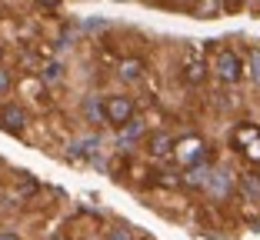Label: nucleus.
<instances>
[{
    "label": "nucleus",
    "instance_id": "20",
    "mask_svg": "<svg viewBox=\"0 0 260 240\" xmlns=\"http://www.w3.org/2000/svg\"><path fill=\"white\" fill-rule=\"evenodd\" d=\"M54 240H63V237H54Z\"/></svg>",
    "mask_w": 260,
    "mask_h": 240
},
{
    "label": "nucleus",
    "instance_id": "3",
    "mask_svg": "<svg viewBox=\"0 0 260 240\" xmlns=\"http://www.w3.org/2000/svg\"><path fill=\"white\" fill-rule=\"evenodd\" d=\"M204 140L200 137H187V140H180V144H174V157L180 163H184V167H193V163H200L204 160Z\"/></svg>",
    "mask_w": 260,
    "mask_h": 240
},
{
    "label": "nucleus",
    "instance_id": "10",
    "mask_svg": "<svg viewBox=\"0 0 260 240\" xmlns=\"http://www.w3.org/2000/svg\"><path fill=\"white\" fill-rule=\"evenodd\" d=\"M244 74L253 80V84H260V50H250V57H247V67Z\"/></svg>",
    "mask_w": 260,
    "mask_h": 240
},
{
    "label": "nucleus",
    "instance_id": "2",
    "mask_svg": "<svg viewBox=\"0 0 260 240\" xmlns=\"http://www.w3.org/2000/svg\"><path fill=\"white\" fill-rule=\"evenodd\" d=\"M214 70H217V77H220L223 84H237V80L244 77V63H240V57L234 54V50H217Z\"/></svg>",
    "mask_w": 260,
    "mask_h": 240
},
{
    "label": "nucleus",
    "instance_id": "9",
    "mask_svg": "<svg viewBox=\"0 0 260 240\" xmlns=\"http://www.w3.org/2000/svg\"><path fill=\"white\" fill-rule=\"evenodd\" d=\"M120 77L127 80V84H134V80L144 77V60H137V57H130V60L120 63Z\"/></svg>",
    "mask_w": 260,
    "mask_h": 240
},
{
    "label": "nucleus",
    "instance_id": "1",
    "mask_svg": "<svg viewBox=\"0 0 260 240\" xmlns=\"http://www.w3.org/2000/svg\"><path fill=\"white\" fill-rule=\"evenodd\" d=\"M130 117H134V100H130V97H120V93L104 97V124L123 127Z\"/></svg>",
    "mask_w": 260,
    "mask_h": 240
},
{
    "label": "nucleus",
    "instance_id": "11",
    "mask_svg": "<svg viewBox=\"0 0 260 240\" xmlns=\"http://www.w3.org/2000/svg\"><path fill=\"white\" fill-rule=\"evenodd\" d=\"M240 187H244V194H247V197L260 200V177H253V174H244V177H240Z\"/></svg>",
    "mask_w": 260,
    "mask_h": 240
},
{
    "label": "nucleus",
    "instance_id": "13",
    "mask_svg": "<svg viewBox=\"0 0 260 240\" xmlns=\"http://www.w3.org/2000/svg\"><path fill=\"white\" fill-rule=\"evenodd\" d=\"M204 74H207L204 60H200V57L193 60V57H190V60H187V80H204Z\"/></svg>",
    "mask_w": 260,
    "mask_h": 240
},
{
    "label": "nucleus",
    "instance_id": "18",
    "mask_svg": "<svg viewBox=\"0 0 260 240\" xmlns=\"http://www.w3.org/2000/svg\"><path fill=\"white\" fill-rule=\"evenodd\" d=\"M110 240H127V230H114V233H110Z\"/></svg>",
    "mask_w": 260,
    "mask_h": 240
},
{
    "label": "nucleus",
    "instance_id": "12",
    "mask_svg": "<svg viewBox=\"0 0 260 240\" xmlns=\"http://www.w3.org/2000/svg\"><path fill=\"white\" fill-rule=\"evenodd\" d=\"M140 133H144V124H140V120H134V117H130L127 124L120 127V137H123V140H137Z\"/></svg>",
    "mask_w": 260,
    "mask_h": 240
},
{
    "label": "nucleus",
    "instance_id": "4",
    "mask_svg": "<svg viewBox=\"0 0 260 240\" xmlns=\"http://www.w3.org/2000/svg\"><path fill=\"white\" fill-rule=\"evenodd\" d=\"M0 127L7 133H23V127H27L23 107H17V104H0Z\"/></svg>",
    "mask_w": 260,
    "mask_h": 240
},
{
    "label": "nucleus",
    "instance_id": "14",
    "mask_svg": "<svg viewBox=\"0 0 260 240\" xmlns=\"http://www.w3.org/2000/svg\"><path fill=\"white\" fill-rule=\"evenodd\" d=\"M40 77H44L47 84H57V80L63 77V67H60V63H47V67H44V74H40Z\"/></svg>",
    "mask_w": 260,
    "mask_h": 240
},
{
    "label": "nucleus",
    "instance_id": "7",
    "mask_svg": "<svg viewBox=\"0 0 260 240\" xmlns=\"http://www.w3.org/2000/svg\"><path fill=\"white\" fill-rule=\"evenodd\" d=\"M84 117L90 124H104V97H84Z\"/></svg>",
    "mask_w": 260,
    "mask_h": 240
},
{
    "label": "nucleus",
    "instance_id": "5",
    "mask_svg": "<svg viewBox=\"0 0 260 240\" xmlns=\"http://www.w3.org/2000/svg\"><path fill=\"white\" fill-rule=\"evenodd\" d=\"M174 144H177V140L170 137L167 130H157V133L147 137V150H150V157H170V154H174Z\"/></svg>",
    "mask_w": 260,
    "mask_h": 240
},
{
    "label": "nucleus",
    "instance_id": "6",
    "mask_svg": "<svg viewBox=\"0 0 260 240\" xmlns=\"http://www.w3.org/2000/svg\"><path fill=\"white\" fill-rule=\"evenodd\" d=\"M204 187L214 197H227L230 190H234V180H230V174H223V170H210V174H207V180H204Z\"/></svg>",
    "mask_w": 260,
    "mask_h": 240
},
{
    "label": "nucleus",
    "instance_id": "19",
    "mask_svg": "<svg viewBox=\"0 0 260 240\" xmlns=\"http://www.w3.org/2000/svg\"><path fill=\"white\" fill-rule=\"evenodd\" d=\"M180 4H190V0H180Z\"/></svg>",
    "mask_w": 260,
    "mask_h": 240
},
{
    "label": "nucleus",
    "instance_id": "16",
    "mask_svg": "<svg viewBox=\"0 0 260 240\" xmlns=\"http://www.w3.org/2000/svg\"><path fill=\"white\" fill-rule=\"evenodd\" d=\"M10 87V77H7V70H0V90H7Z\"/></svg>",
    "mask_w": 260,
    "mask_h": 240
},
{
    "label": "nucleus",
    "instance_id": "15",
    "mask_svg": "<svg viewBox=\"0 0 260 240\" xmlns=\"http://www.w3.org/2000/svg\"><path fill=\"white\" fill-rule=\"evenodd\" d=\"M37 7H44V10H57V7H60V0H37Z\"/></svg>",
    "mask_w": 260,
    "mask_h": 240
},
{
    "label": "nucleus",
    "instance_id": "17",
    "mask_svg": "<svg viewBox=\"0 0 260 240\" xmlns=\"http://www.w3.org/2000/svg\"><path fill=\"white\" fill-rule=\"evenodd\" d=\"M0 240H20V237H17L14 230H4V233H0Z\"/></svg>",
    "mask_w": 260,
    "mask_h": 240
},
{
    "label": "nucleus",
    "instance_id": "8",
    "mask_svg": "<svg viewBox=\"0 0 260 240\" xmlns=\"http://www.w3.org/2000/svg\"><path fill=\"white\" fill-rule=\"evenodd\" d=\"M257 140H260V130H257V127H237V130H234V147H240V150L253 147Z\"/></svg>",
    "mask_w": 260,
    "mask_h": 240
},
{
    "label": "nucleus",
    "instance_id": "21",
    "mask_svg": "<svg viewBox=\"0 0 260 240\" xmlns=\"http://www.w3.org/2000/svg\"><path fill=\"white\" fill-rule=\"evenodd\" d=\"M257 4H260V0H257Z\"/></svg>",
    "mask_w": 260,
    "mask_h": 240
}]
</instances>
